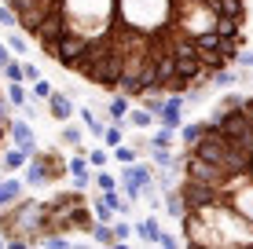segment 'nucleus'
I'll return each mask as SVG.
<instances>
[{"instance_id": "21", "label": "nucleus", "mask_w": 253, "mask_h": 249, "mask_svg": "<svg viewBox=\"0 0 253 249\" xmlns=\"http://www.w3.org/2000/svg\"><path fill=\"white\" fill-rule=\"evenodd\" d=\"M202 132H206V121H198V125H184V128H180V140H184V143H195Z\"/></svg>"}, {"instance_id": "30", "label": "nucleus", "mask_w": 253, "mask_h": 249, "mask_svg": "<svg viewBox=\"0 0 253 249\" xmlns=\"http://www.w3.org/2000/svg\"><path fill=\"white\" fill-rule=\"evenodd\" d=\"M22 73H26V81H41V66L37 63H22Z\"/></svg>"}, {"instance_id": "14", "label": "nucleus", "mask_w": 253, "mask_h": 249, "mask_svg": "<svg viewBox=\"0 0 253 249\" xmlns=\"http://www.w3.org/2000/svg\"><path fill=\"white\" fill-rule=\"evenodd\" d=\"M180 128H169V125H162V128H154V136H151V147H162V150H169L172 147V136H176Z\"/></svg>"}, {"instance_id": "9", "label": "nucleus", "mask_w": 253, "mask_h": 249, "mask_svg": "<svg viewBox=\"0 0 253 249\" xmlns=\"http://www.w3.org/2000/svg\"><path fill=\"white\" fill-rule=\"evenodd\" d=\"M11 136H15V143H19L26 154H37V140H33V128L26 125V121H11Z\"/></svg>"}, {"instance_id": "15", "label": "nucleus", "mask_w": 253, "mask_h": 249, "mask_svg": "<svg viewBox=\"0 0 253 249\" xmlns=\"http://www.w3.org/2000/svg\"><path fill=\"white\" fill-rule=\"evenodd\" d=\"M151 121H154V114H151V110H128V125H132V128H151Z\"/></svg>"}, {"instance_id": "10", "label": "nucleus", "mask_w": 253, "mask_h": 249, "mask_svg": "<svg viewBox=\"0 0 253 249\" xmlns=\"http://www.w3.org/2000/svg\"><path fill=\"white\" fill-rule=\"evenodd\" d=\"M19 198H22V183L19 179H0V209L15 205Z\"/></svg>"}, {"instance_id": "27", "label": "nucleus", "mask_w": 253, "mask_h": 249, "mask_svg": "<svg viewBox=\"0 0 253 249\" xmlns=\"http://www.w3.org/2000/svg\"><path fill=\"white\" fill-rule=\"evenodd\" d=\"M63 140H66V143H81V128L70 125V121H63Z\"/></svg>"}, {"instance_id": "12", "label": "nucleus", "mask_w": 253, "mask_h": 249, "mask_svg": "<svg viewBox=\"0 0 253 249\" xmlns=\"http://www.w3.org/2000/svg\"><path fill=\"white\" fill-rule=\"evenodd\" d=\"M77 117H81V125H84V132H92V136H99L103 140V132H107V125L99 121V117L92 114V107H84V110H77Z\"/></svg>"}, {"instance_id": "4", "label": "nucleus", "mask_w": 253, "mask_h": 249, "mask_svg": "<svg viewBox=\"0 0 253 249\" xmlns=\"http://www.w3.org/2000/svg\"><path fill=\"white\" fill-rule=\"evenodd\" d=\"M121 194H125L128 202H139L143 198V187L154 183V169L143 165V161H132V165H121Z\"/></svg>"}, {"instance_id": "34", "label": "nucleus", "mask_w": 253, "mask_h": 249, "mask_svg": "<svg viewBox=\"0 0 253 249\" xmlns=\"http://www.w3.org/2000/svg\"><path fill=\"white\" fill-rule=\"evenodd\" d=\"M7 63H11V44L4 40V44H0V66H7Z\"/></svg>"}, {"instance_id": "35", "label": "nucleus", "mask_w": 253, "mask_h": 249, "mask_svg": "<svg viewBox=\"0 0 253 249\" xmlns=\"http://www.w3.org/2000/svg\"><path fill=\"white\" fill-rule=\"evenodd\" d=\"M0 121H7V125H11V107H7L4 99H0Z\"/></svg>"}, {"instance_id": "20", "label": "nucleus", "mask_w": 253, "mask_h": 249, "mask_svg": "<svg viewBox=\"0 0 253 249\" xmlns=\"http://www.w3.org/2000/svg\"><path fill=\"white\" fill-rule=\"evenodd\" d=\"M26 165V150H4V169H22Z\"/></svg>"}, {"instance_id": "25", "label": "nucleus", "mask_w": 253, "mask_h": 249, "mask_svg": "<svg viewBox=\"0 0 253 249\" xmlns=\"http://www.w3.org/2000/svg\"><path fill=\"white\" fill-rule=\"evenodd\" d=\"M118 183H121V179L110 176V173H99V176H95V187H99V191H118Z\"/></svg>"}, {"instance_id": "22", "label": "nucleus", "mask_w": 253, "mask_h": 249, "mask_svg": "<svg viewBox=\"0 0 253 249\" xmlns=\"http://www.w3.org/2000/svg\"><path fill=\"white\" fill-rule=\"evenodd\" d=\"M114 231H118V242H128V238L136 235V224H128V220H118V216H114Z\"/></svg>"}, {"instance_id": "29", "label": "nucleus", "mask_w": 253, "mask_h": 249, "mask_svg": "<svg viewBox=\"0 0 253 249\" xmlns=\"http://www.w3.org/2000/svg\"><path fill=\"white\" fill-rule=\"evenodd\" d=\"M7 44H11V51H19V55H26V51H30V40H26V37H15V33L7 37Z\"/></svg>"}, {"instance_id": "17", "label": "nucleus", "mask_w": 253, "mask_h": 249, "mask_svg": "<svg viewBox=\"0 0 253 249\" xmlns=\"http://www.w3.org/2000/svg\"><path fill=\"white\" fill-rule=\"evenodd\" d=\"M151 158H154V165H162V169H176V158H172L169 150H162V147H151Z\"/></svg>"}, {"instance_id": "3", "label": "nucleus", "mask_w": 253, "mask_h": 249, "mask_svg": "<svg viewBox=\"0 0 253 249\" xmlns=\"http://www.w3.org/2000/svg\"><path fill=\"white\" fill-rule=\"evenodd\" d=\"M63 161H59V154H51V150H44V154H33V161L26 165V183L30 187H41V183H51V179H59L63 176Z\"/></svg>"}, {"instance_id": "16", "label": "nucleus", "mask_w": 253, "mask_h": 249, "mask_svg": "<svg viewBox=\"0 0 253 249\" xmlns=\"http://www.w3.org/2000/svg\"><path fill=\"white\" fill-rule=\"evenodd\" d=\"M103 202H107L114 213H128V205H132V202H125V198H121L118 191H103Z\"/></svg>"}, {"instance_id": "19", "label": "nucleus", "mask_w": 253, "mask_h": 249, "mask_svg": "<svg viewBox=\"0 0 253 249\" xmlns=\"http://www.w3.org/2000/svg\"><path fill=\"white\" fill-rule=\"evenodd\" d=\"M110 154H114L110 147H95V150H88V165L103 169V165H107V161H110Z\"/></svg>"}, {"instance_id": "23", "label": "nucleus", "mask_w": 253, "mask_h": 249, "mask_svg": "<svg viewBox=\"0 0 253 249\" xmlns=\"http://www.w3.org/2000/svg\"><path fill=\"white\" fill-rule=\"evenodd\" d=\"M66 173H88V154H74L66 161Z\"/></svg>"}, {"instance_id": "28", "label": "nucleus", "mask_w": 253, "mask_h": 249, "mask_svg": "<svg viewBox=\"0 0 253 249\" xmlns=\"http://www.w3.org/2000/svg\"><path fill=\"white\" fill-rule=\"evenodd\" d=\"M51 92H55V88H51V81H44V77H41V81H33V96H41V99H48V96H51Z\"/></svg>"}, {"instance_id": "11", "label": "nucleus", "mask_w": 253, "mask_h": 249, "mask_svg": "<svg viewBox=\"0 0 253 249\" xmlns=\"http://www.w3.org/2000/svg\"><path fill=\"white\" fill-rule=\"evenodd\" d=\"M92 242H99V246H121V242H118L114 224H103V220H95V227H92Z\"/></svg>"}, {"instance_id": "6", "label": "nucleus", "mask_w": 253, "mask_h": 249, "mask_svg": "<svg viewBox=\"0 0 253 249\" xmlns=\"http://www.w3.org/2000/svg\"><path fill=\"white\" fill-rule=\"evenodd\" d=\"M48 110H51V117L63 125V121H70V117H74V99L63 96V92H51V96H48Z\"/></svg>"}, {"instance_id": "36", "label": "nucleus", "mask_w": 253, "mask_h": 249, "mask_svg": "<svg viewBox=\"0 0 253 249\" xmlns=\"http://www.w3.org/2000/svg\"><path fill=\"white\" fill-rule=\"evenodd\" d=\"M4 246H7V235H0V249H4Z\"/></svg>"}, {"instance_id": "33", "label": "nucleus", "mask_w": 253, "mask_h": 249, "mask_svg": "<svg viewBox=\"0 0 253 249\" xmlns=\"http://www.w3.org/2000/svg\"><path fill=\"white\" fill-rule=\"evenodd\" d=\"M158 246H169V249H172V246H184V238H176V235H165V231H162V242H158Z\"/></svg>"}, {"instance_id": "18", "label": "nucleus", "mask_w": 253, "mask_h": 249, "mask_svg": "<svg viewBox=\"0 0 253 249\" xmlns=\"http://www.w3.org/2000/svg\"><path fill=\"white\" fill-rule=\"evenodd\" d=\"M7 99H11L15 107H26V103H30V99H26V88H22V81H11V84H7Z\"/></svg>"}, {"instance_id": "13", "label": "nucleus", "mask_w": 253, "mask_h": 249, "mask_svg": "<svg viewBox=\"0 0 253 249\" xmlns=\"http://www.w3.org/2000/svg\"><path fill=\"white\" fill-rule=\"evenodd\" d=\"M165 99H169V92H143V96H139V103H143L147 110H151L154 117L162 114V107H165Z\"/></svg>"}, {"instance_id": "8", "label": "nucleus", "mask_w": 253, "mask_h": 249, "mask_svg": "<svg viewBox=\"0 0 253 249\" xmlns=\"http://www.w3.org/2000/svg\"><path fill=\"white\" fill-rule=\"evenodd\" d=\"M136 238H139V242H147V246H158V242H162V224H158V216L136 220Z\"/></svg>"}, {"instance_id": "31", "label": "nucleus", "mask_w": 253, "mask_h": 249, "mask_svg": "<svg viewBox=\"0 0 253 249\" xmlns=\"http://www.w3.org/2000/svg\"><path fill=\"white\" fill-rule=\"evenodd\" d=\"M239 66H242V70H253V48H250V51H246V48L239 51Z\"/></svg>"}, {"instance_id": "7", "label": "nucleus", "mask_w": 253, "mask_h": 249, "mask_svg": "<svg viewBox=\"0 0 253 249\" xmlns=\"http://www.w3.org/2000/svg\"><path fill=\"white\" fill-rule=\"evenodd\" d=\"M128 110H132V96H125V92H114V96H110V103H107L110 121L125 125V121H128Z\"/></svg>"}, {"instance_id": "1", "label": "nucleus", "mask_w": 253, "mask_h": 249, "mask_svg": "<svg viewBox=\"0 0 253 249\" xmlns=\"http://www.w3.org/2000/svg\"><path fill=\"white\" fill-rule=\"evenodd\" d=\"M59 11L88 40L84 81L118 92L132 73L143 92H191L239 63L250 0H59Z\"/></svg>"}, {"instance_id": "2", "label": "nucleus", "mask_w": 253, "mask_h": 249, "mask_svg": "<svg viewBox=\"0 0 253 249\" xmlns=\"http://www.w3.org/2000/svg\"><path fill=\"white\" fill-rule=\"evenodd\" d=\"M184 246L253 249V96L220 103L176 158Z\"/></svg>"}, {"instance_id": "32", "label": "nucleus", "mask_w": 253, "mask_h": 249, "mask_svg": "<svg viewBox=\"0 0 253 249\" xmlns=\"http://www.w3.org/2000/svg\"><path fill=\"white\" fill-rule=\"evenodd\" d=\"M70 179H74L77 191H84V187H88V173H70Z\"/></svg>"}, {"instance_id": "24", "label": "nucleus", "mask_w": 253, "mask_h": 249, "mask_svg": "<svg viewBox=\"0 0 253 249\" xmlns=\"http://www.w3.org/2000/svg\"><path fill=\"white\" fill-rule=\"evenodd\" d=\"M136 158H139V154L132 147H114V161H118V165H132Z\"/></svg>"}, {"instance_id": "5", "label": "nucleus", "mask_w": 253, "mask_h": 249, "mask_svg": "<svg viewBox=\"0 0 253 249\" xmlns=\"http://www.w3.org/2000/svg\"><path fill=\"white\" fill-rule=\"evenodd\" d=\"M184 107H187L184 92H169V99H165L158 121H162V125H169V128H180V121H184Z\"/></svg>"}, {"instance_id": "26", "label": "nucleus", "mask_w": 253, "mask_h": 249, "mask_svg": "<svg viewBox=\"0 0 253 249\" xmlns=\"http://www.w3.org/2000/svg\"><path fill=\"white\" fill-rule=\"evenodd\" d=\"M4 77H7V81H26V73H22V63H15V59H11V63L4 66Z\"/></svg>"}]
</instances>
